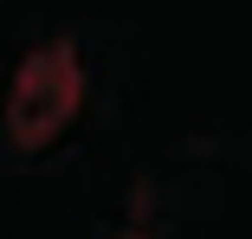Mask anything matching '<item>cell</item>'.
Instances as JSON below:
<instances>
[{"mask_svg": "<svg viewBox=\"0 0 252 239\" xmlns=\"http://www.w3.org/2000/svg\"><path fill=\"white\" fill-rule=\"evenodd\" d=\"M78 104H84V59L65 39L39 45V52L13 71V90H7V136H13V149H45V142H59L65 123L78 117Z\"/></svg>", "mask_w": 252, "mask_h": 239, "instance_id": "1", "label": "cell"}]
</instances>
